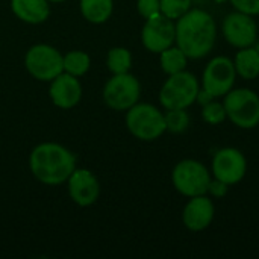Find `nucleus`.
Returning <instances> with one entry per match:
<instances>
[{"mask_svg": "<svg viewBox=\"0 0 259 259\" xmlns=\"http://www.w3.org/2000/svg\"><path fill=\"white\" fill-rule=\"evenodd\" d=\"M29 168L38 182L49 187L61 185L76 170V156L62 144L41 143L29 155Z\"/></svg>", "mask_w": 259, "mask_h": 259, "instance_id": "obj_1", "label": "nucleus"}, {"mask_svg": "<svg viewBox=\"0 0 259 259\" xmlns=\"http://www.w3.org/2000/svg\"><path fill=\"white\" fill-rule=\"evenodd\" d=\"M215 36V21L202 9L188 11L178 18L176 42L188 59L206 56L214 47Z\"/></svg>", "mask_w": 259, "mask_h": 259, "instance_id": "obj_2", "label": "nucleus"}, {"mask_svg": "<svg viewBox=\"0 0 259 259\" xmlns=\"http://www.w3.org/2000/svg\"><path fill=\"white\" fill-rule=\"evenodd\" d=\"M127 131L141 141H153L165 131L164 114L150 103H135L126 114Z\"/></svg>", "mask_w": 259, "mask_h": 259, "instance_id": "obj_3", "label": "nucleus"}, {"mask_svg": "<svg viewBox=\"0 0 259 259\" xmlns=\"http://www.w3.org/2000/svg\"><path fill=\"white\" fill-rule=\"evenodd\" d=\"M199 94V82L194 74L188 71H179L170 74L167 82L159 91L161 105L168 109H185L191 106Z\"/></svg>", "mask_w": 259, "mask_h": 259, "instance_id": "obj_4", "label": "nucleus"}, {"mask_svg": "<svg viewBox=\"0 0 259 259\" xmlns=\"http://www.w3.org/2000/svg\"><path fill=\"white\" fill-rule=\"evenodd\" d=\"M24 67L33 79L50 82L64 71L62 55L53 46L35 44L24 55Z\"/></svg>", "mask_w": 259, "mask_h": 259, "instance_id": "obj_5", "label": "nucleus"}, {"mask_svg": "<svg viewBox=\"0 0 259 259\" xmlns=\"http://www.w3.org/2000/svg\"><path fill=\"white\" fill-rule=\"evenodd\" d=\"M103 102L114 111H127L138 103L141 96V85L131 73L112 74L103 87Z\"/></svg>", "mask_w": 259, "mask_h": 259, "instance_id": "obj_6", "label": "nucleus"}, {"mask_svg": "<svg viewBox=\"0 0 259 259\" xmlns=\"http://www.w3.org/2000/svg\"><path fill=\"white\" fill-rule=\"evenodd\" d=\"M226 115L234 124L243 129H252L259 123V97L256 93L241 88L226 94L225 99Z\"/></svg>", "mask_w": 259, "mask_h": 259, "instance_id": "obj_7", "label": "nucleus"}, {"mask_svg": "<svg viewBox=\"0 0 259 259\" xmlns=\"http://www.w3.org/2000/svg\"><path fill=\"white\" fill-rule=\"evenodd\" d=\"M171 181L175 188L187 196V197H196L203 196L208 193L211 176L203 164L194 159H185L181 161L175 168L171 175Z\"/></svg>", "mask_w": 259, "mask_h": 259, "instance_id": "obj_8", "label": "nucleus"}, {"mask_svg": "<svg viewBox=\"0 0 259 259\" xmlns=\"http://www.w3.org/2000/svg\"><path fill=\"white\" fill-rule=\"evenodd\" d=\"M143 46L152 53H161L176 41V26L171 18L158 14L147 18L141 30Z\"/></svg>", "mask_w": 259, "mask_h": 259, "instance_id": "obj_9", "label": "nucleus"}, {"mask_svg": "<svg viewBox=\"0 0 259 259\" xmlns=\"http://www.w3.org/2000/svg\"><path fill=\"white\" fill-rule=\"evenodd\" d=\"M237 70L231 59L219 56L214 58L203 73V90L212 97H222L228 94L235 82Z\"/></svg>", "mask_w": 259, "mask_h": 259, "instance_id": "obj_10", "label": "nucleus"}, {"mask_svg": "<svg viewBox=\"0 0 259 259\" xmlns=\"http://www.w3.org/2000/svg\"><path fill=\"white\" fill-rule=\"evenodd\" d=\"M67 190L70 199L77 206H91L100 197V184L96 175L87 168H77L67 179Z\"/></svg>", "mask_w": 259, "mask_h": 259, "instance_id": "obj_11", "label": "nucleus"}, {"mask_svg": "<svg viewBox=\"0 0 259 259\" xmlns=\"http://www.w3.org/2000/svg\"><path fill=\"white\" fill-rule=\"evenodd\" d=\"M212 173L226 185L238 184L246 175V158L237 149H222L214 156Z\"/></svg>", "mask_w": 259, "mask_h": 259, "instance_id": "obj_12", "label": "nucleus"}, {"mask_svg": "<svg viewBox=\"0 0 259 259\" xmlns=\"http://www.w3.org/2000/svg\"><path fill=\"white\" fill-rule=\"evenodd\" d=\"M223 33L229 44L240 49L250 47L256 39V23L249 14L237 11L225 18Z\"/></svg>", "mask_w": 259, "mask_h": 259, "instance_id": "obj_13", "label": "nucleus"}, {"mask_svg": "<svg viewBox=\"0 0 259 259\" xmlns=\"http://www.w3.org/2000/svg\"><path fill=\"white\" fill-rule=\"evenodd\" d=\"M49 96L53 105L61 109H71L77 106L82 99V85L79 77L62 71L50 80Z\"/></svg>", "mask_w": 259, "mask_h": 259, "instance_id": "obj_14", "label": "nucleus"}, {"mask_svg": "<svg viewBox=\"0 0 259 259\" xmlns=\"http://www.w3.org/2000/svg\"><path fill=\"white\" fill-rule=\"evenodd\" d=\"M182 219L184 225L190 231H203L211 225L214 219V205L208 197H205V194L191 197V200L187 203L184 209Z\"/></svg>", "mask_w": 259, "mask_h": 259, "instance_id": "obj_15", "label": "nucleus"}, {"mask_svg": "<svg viewBox=\"0 0 259 259\" xmlns=\"http://www.w3.org/2000/svg\"><path fill=\"white\" fill-rule=\"evenodd\" d=\"M12 14L27 23L41 24L50 17V2L49 0H11Z\"/></svg>", "mask_w": 259, "mask_h": 259, "instance_id": "obj_16", "label": "nucleus"}, {"mask_svg": "<svg viewBox=\"0 0 259 259\" xmlns=\"http://www.w3.org/2000/svg\"><path fill=\"white\" fill-rule=\"evenodd\" d=\"M79 9L87 21L93 24H102L111 18L114 0H79Z\"/></svg>", "mask_w": 259, "mask_h": 259, "instance_id": "obj_17", "label": "nucleus"}, {"mask_svg": "<svg viewBox=\"0 0 259 259\" xmlns=\"http://www.w3.org/2000/svg\"><path fill=\"white\" fill-rule=\"evenodd\" d=\"M235 70L244 79H255L259 76V52L250 47H244L235 58Z\"/></svg>", "mask_w": 259, "mask_h": 259, "instance_id": "obj_18", "label": "nucleus"}, {"mask_svg": "<svg viewBox=\"0 0 259 259\" xmlns=\"http://www.w3.org/2000/svg\"><path fill=\"white\" fill-rule=\"evenodd\" d=\"M62 67L65 73L80 77L88 73L91 67V58L83 50H71L62 55Z\"/></svg>", "mask_w": 259, "mask_h": 259, "instance_id": "obj_19", "label": "nucleus"}, {"mask_svg": "<svg viewBox=\"0 0 259 259\" xmlns=\"http://www.w3.org/2000/svg\"><path fill=\"white\" fill-rule=\"evenodd\" d=\"M159 61H161V68L164 73L175 74L179 71H184L187 67V55L179 49V47H168L159 53Z\"/></svg>", "mask_w": 259, "mask_h": 259, "instance_id": "obj_20", "label": "nucleus"}, {"mask_svg": "<svg viewBox=\"0 0 259 259\" xmlns=\"http://www.w3.org/2000/svg\"><path fill=\"white\" fill-rule=\"evenodd\" d=\"M106 67L112 74L129 73L132 67V55L124 47H112L106 55Z\"/></svg>", "mask_w": 259, "mask_h": 259, "instance_id": "obj_21", "label": "nucleus"}, {"mask_svg": "<svg viewBox=\"0 0 259 259\" xmlns=\"http://www.w3.org/2000/svg\"><path fill=\"white\" fill-rule=\"evenodd\" d=\"M164 118H165L167 131H170L173 134L184 132L190 124V117L185 112V109H168L167 114L164 115Z\"/></svg>", "mask_w": 259, "mask_h": 259, "instance_id": "obj_22", "label": "nucleus"}, {"mask_svg": "<svg viewBox=\"0 0 259 259\" xmlns=\"http://www.w3.org/2000/svg\"><path fill=\"white\" fill-rule=\"evenodd\" d=\"M161 2V14L165 17L176 20L190 11L191 0H159Z\"/></svg>", "mask_w": 259, "mask_h": 259, "instance_id": "obj_23", "label": "nucleus"}, {"mask_svg": "<svg viewBox=\"0 0 259 259\" xmlns=\"http://www.w3.org/2000/svg\"><path fill=\"white\" fill-rule=\"evenodd\" d=\"M203 120L209 124H219L222 123L228 115H226V109L225 105L219 103V102H209L206 105H203V111H202Z\"/></svg>", "mask_w": 259, "mask_h": 259, "instance_id": "obj_24", "label": "nucleus"}, {"mask_svg": "<svg viewBox=\"0 0 259 259\" xmlns=\"http://www.w3.org/2000/svg\"><path fill=\"white\" fill-rule=\"evenodd\" d=\"M137 9L140 15L147 20L161 14V2L159 0H137Z\"/></svg>", "mask_w": 259, "mask_h": 259, "instance_id": "obj_25", "label": "nucleus"}, {"mask_svg": "<svg viewBox=\"0 0 259 259\" xmlns=\"http://www.w3.org/2000/svg\"><path fill=\"white\" fill-rule=\"evenodd\" d=\"M234 8L240 12L256 15L259 14V0H231Z\"/></svg>", "mask_w": 259, "mask_h": 259, "instance_id": "obj_26", "label": "nucleus"}, {"mask_svg": "<svg viewBox=\"0 0 259 259\" xmlns=\"http://www.w3.org/2000/svg\"><path fill=\"white\" fill-rule=\"evenodd\" d=\"M208 191H209L212 196H215V197H223V196L228 193V185H226L225 182H222V181L215 179L214 182H211V184H209Z\"/></svg>", "mask_w": 259, "mask_h": 259, "instance_id": "obj_27", "label": "nucleus"}, {"mask_svg": "<svg viewBox=\"0 0 259 259\" xmlns=\"http://www.w3.org/2000/svg\"><path fill=\"white\" fill-rule=\"evenodd\" d=\"M197 99H199V102H200L202 105H206V103H209L214 97H212L209 93H206V91L203 90V91H200V93L197 94Z\"/></svg>", "mask_w": 259, "mask_h": 259, "instance_id": "obj_28", "label": "nucleus"}, {"mask_svg": "<svg viewBox=\"0 0 259 259\" xmlns=\"http://www.w3.org/2000/svg\"><path fill=\"white\" fill-rule=\"evenodd\" d=\"M50 3H61V2H65V0H49Z\"/></svg>", "mask_w": 259, "mask_h": 259, "instance_id": "obj_29", "label": "nucleus"}]
</instances>
